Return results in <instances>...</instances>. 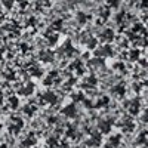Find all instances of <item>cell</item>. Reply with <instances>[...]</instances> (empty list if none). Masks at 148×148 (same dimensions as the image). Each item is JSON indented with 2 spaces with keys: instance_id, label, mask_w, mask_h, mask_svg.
<instances>
[{
  "instance_id": "1",
  "label": "cell",
  "mask_w": 148,
  "mask_h": 148,
  "mask_svg": "<svg viewBox=\"0 0 148 148\" xmlns=\"http://www.w3.org/2000/svg\"><path fill=\"white\" fill-rule=\"evenodd\" d=\"M99 127L102 129V132H108L110 130V121H104V123H99Z\"/></svg>"
},
{
  "instance_id": "2",
  "label": "cell",
  "mask_w": 148,
  "mask_h": 148,
  "mask_svg": "<svg viewBox=\"0 0 148 148\" xmlns=\"http://www.w3.org/2000/svg\"><path fill=\"white\" fill-rule=\"evenodd\" d=\"M119 141H120V138H119V136H114V139H113V138L110 139V144L113 145V147H117V145H119Z\"/></svg>"
},
{
  "instance_id": "3",
  "label": "cell",
  "mask_w": 148,
  "mask_h": 148,
  "mask_svg": "<svg viewBox=\"0 0 148 148\" xmlns=\"http://www.w3.org/2000/svg\"><path fill=\"white\" fill-rule=\"evenodd\" d=\"M64 113H65V114H68V116H73V113H74V107H73V105H70L68 108H65V110H64Z\"/></svg>"
},
{
  "instance_id": "4",
  "label": "cell",
  "mask_w": 148,
  "mask_h": 148,
  "mask_svg": "<svg viewBox=\"0 0 148 148\" xmlns=\"http://www.w3.org/2000/svg\"><path fill=\"white\" fill-rule=\"evenodd\" d=\"M0 148H8V147H6L5 144H0Z\"/></svg>"
}]
</instances>
